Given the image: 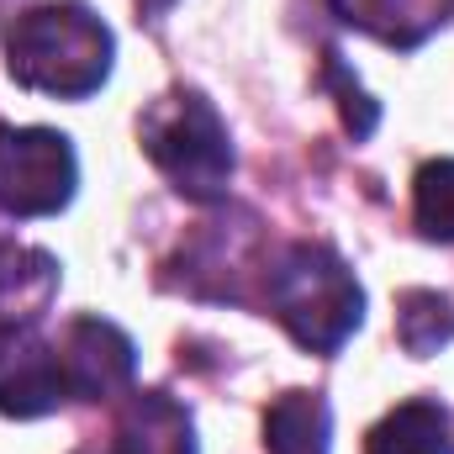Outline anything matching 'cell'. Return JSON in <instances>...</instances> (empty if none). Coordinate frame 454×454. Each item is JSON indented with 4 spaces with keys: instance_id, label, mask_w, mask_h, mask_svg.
Here are the masks:
<instances>
[{
    "instance_id": "1",
    "label": "cell",
    "mask_w": 454,
    "mask_h": 454,
    "mask_svg": "<svg viewBox=\"0 0 454 454\" xmlns=\"http://www.w3.org/2000/svg\"><path fill=\"white\" fill-rule=\"evenodd\" d=\"M112 27L80 0L32 5L5 27V69L16 85L37 96H59V101L96 96L112 74Z\"/></svg>"
},
{
    "instance_id": "2",
    "label": "cell",
    "mask_w": 454,
    "mask_h": 454,
    "mask_svg": "<svg viewBox=\"0 0 454 454\" xmlns=\"http://www.w3.org/2000/svg\"><path fill=\"white\" fill-rule=\"evenodd\" d=\"M264 296L280 328L312 354H333L364 323V291L328 243H291L264 270Z\"/></svg>"
},
{
    "instance_id": "3",
    "label": "cell",
    "mask_w": 454,
    "mask_h": 454,
    "mask_svg": "<svg viewBox=\"0 0 454 454\" xmlns=\"http://www.w3.org/2000/svg\"><path fill=\"white\" fill-rule=\"evenodd\" d=\"M137 143L153 159V169L191 201H223L232 180V137L217 106L201 90H169L159 96L143 121Z\"/></svg>"
},
{
    "instance_id": "4",
    "label": "cell",
    "mask_w": 454,
    "mask_h": 454,
    "mask_svg": "<svg viewBox=\"0 0 454 454\" xmlns=\"http://www.w3.org/2000/svg\"><path fill=\"white\" fill-rule=\"evenodd\" d=\"M74 185H80V159L64 132L0 121V212L53 217L74 201Z\"/></svg>"
},
{
    "instance_id": "5",
    "label": "cell",
    "mask_w": 454,
    "mask_h": 454,
    "mask_svg": "<svg viewBox=\"0 0 454 454\" xmlns=\"http://www.w3.org/2000/svg\"><path fill=\"white\" fill-rule=\"evenodd\" d=\"M69 396L59 343L43 339L37 323H0V412L5 418H48Z\"/></svg>"
},
{
    "instance_id": "6",
    "label": "cell",
    "mask_w": 454,
    "mask_h": 454,
    "mask_svg": "<svg viewBox=\"0 0 454 454\" xmlns=\"http://www.w3.org/2000/svg\"><path fill=\"white\" fill-rule=\"evenodd\" d=\"M53 343H59L64 380H69V396L74 402H106V396L132 386L137 348L106 317H74Z\"/></svg>"
},
{
    "instance_id": "7",
    "label": "cell",
    "mask_w": 454,
    "mask_h": 454,
    "mask_svg": "<svg viewBox=\"0 0 454 454\" xmlns=\"http://www.w3.org/2000/svg\"><path fill=\"white\" fill-rule=\"evenodd\" d=\"M74 454H196V423L169 391H132L116 412L112 439Z\"/></svg>"
},
{
    "instance_id": "8",
    "label": "cell",
    "mask_w": 454,
    "mask_h": 454,
    "mask_svg": "<svg viewBox=\"0 0 454 454\" xmlns=\"http://www.w3.org/2000/svg\"><path fill=\"white\" fill-rule=\"evenodd\" d=\"M454 0H333V16L386 48H418L450 21Z\"/></svg>"
},
{
    "instance_id": "9",
    "label": "cell",
    "mask_w": 454,
    "mask_h": 454,
    "mask_svg": "<svg viewBox=\"0 0 454 454\" xmlns=\"http://www.w3.org/2000/svg\"><path fill=\"white\" fill-rule=\"evenodd\" d=\"M59 291V264L43 248L0 243V323H37Z\"/></svg>"
},
{
    "instance_id": "10",
    "label": "cell",
    "mask_w": 454,
    "mask_h": 454,
    "mask_svg": "<svg viewBox=\"0 0 454 454\" xmlns=\"http://www.w3.org/2000/svg\"><path fill=\"white\" fill-rule=\"evenodd\" d=\"M264 450L270 454H328L333 450V412L317 391H286L264 412Z\"/></svg>"
},
{
    "instance_id": "11",
    "label": "cell",
    "mask_w": 454,
    "mask_h": 454,
    "mask_svg": "<svg viewBox=\"0 0 454 454\" xmlns=\"http://www.w3.org/2000/svg\"><path fill=\"white\" fill-rule=\"evenodd\" d=\"M364 454H454V423L439 402H402L370 428Z\"/></svg>"
},
{
    "instance_id": "12",
    "label": "cell",
    "mask_w": 454,
    "mask_h": 454,
    "mask_svg": "<svg viewBox=\"0 0 454 454\" xmlns=\"http://www.w3.org/2000/svg\"><path fill=\"white\" fill-rule=\"evenodd\" d=\"M396 333L407 343V354L428 359L454 339V301L439 291H407L402 296V312H396Z\"/></svg>"
},
{
    "instance_id": "13",
    "label": "cell",
    "mask_w": 454,
    "mask_h": 454,
    "mask_svg": "<svg viewBox=\"0 0 454 454\" xmlns=\"http://www.w3.org/2000/svg\"><path fill=\"white\" fill-rule=\"evenodd\" d=\"M412 217L434 243H454V159H428L412 180Z\"/></svg>"
},
{
    "instance_id": "14",
    "label": "cell",
    "mask_w": 454,
    "mask_h": 454,
    "mask_svg": "<svg viewBox=\"0 0 454 454\" xmlns=\"http://www.w3.org/2000/svg\"><path fill=\"white\" fill-rule=\"evenodd\" d=\"M328 74L339 80V106H343V121H348V132H354V137H370V127H375V106H370V96H364L359 85H348V80H343L339 53H328Z\"/></svg>"
},
{
    "instance_id": "15",
    "label": "cell",
    "mask_w": 454,
    "mask_h": 454,
    "mask_svg": "<svg viewBox=\"0 0 454 454\" xmlns=\"http://www.w3.org/2000/svg\"><path fill=\"white\" fill-rule=\"evenodd\" d=\"M137 5H143V11H169L175 0H137Z\"/></svg>"
}]
</instances>
